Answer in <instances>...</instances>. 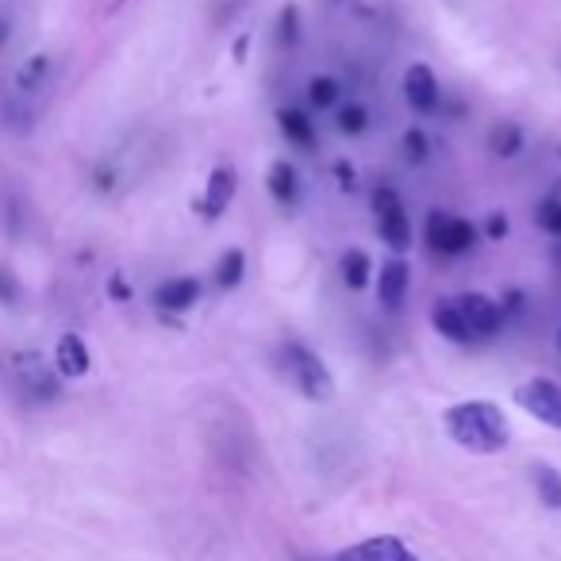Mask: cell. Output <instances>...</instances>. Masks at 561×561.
Segmentation results:
<instances>
[{
  "mask_svg": "<svg viewBox=\"0 0 561 561\" xmlns=\"http://www.w3.org/2000/svg\"><path fill=\"white\" fill-rule=\"evenodd\" d=\"M8 43V27H4V20H0V47Z\"/></svg>",
  "mask_w": 561,
  "mask_h": 561,
  "instance_id": "obj_34",
  "label": "cell"
},
{
  "mask_svg": "<svg viewBox=\"0 0 561 561\" xmlns=\"http://www.w3.org/2000/svg\"><path fill=\"white\" fill-rule=\"evenodd\" d=\"M335 177H339L342 193H354V189H358V173H354L350 162H335Z\"/></svg>",
  "mask_w": 561,
  "mask_h": 561,
  "instance_id": "obj_29",
  "label": "cell"
},
{
  "mask_svg": "<svg viewBox=\"0 0 561 561\" xmlns=\"http://www.w3.org/2000/svg\"><path fill=\"white\" fill-rule=\"evenodd\" d=\"M535 220L546 235H558L561 239V196H546L535 208Z\"/></svg>",
  "mask_w": 561,
  "mask_h": 561,
  "instance_id": "obj_23",
  "label": "cell"
},
{
  "mask_svg": "<svg viewBox=\"0 0 561 561\" xmlns=\"http://www.w3.org/2000/svg\"><path fill=\"white\" fill-rule=\"evenodd\" d=\"M558 350H561V331H558Z\"/></svg>",
  "mask_w": 561,
  "mask_h": 561,
  "instance_id": "obj_35",
  "label": "cell"
},
{
  "mask_svg": "<svg viewBox=\"0 0 561 561\" xmlns=\"http://www.w3.org/2000/svg\"><path fill=\"white\" fill-rule=\"evenodd\" d=\"M246 50H250V35H239L235 39V62H246Z\"/></svg>",
  "mask_w": 561,
  "mask_h": 561,
  "instance_id": "obj_32",
  "label": "cell"
},
{
  "mask_svg": "<svg viewBox=\"0 0 561 561\" xmlns=\"http://www.w3.org/2000/svg\"><path fill=\"white\" fill-rule=\"evenodd\" d=\"M235 189H239V173H235V166H216L212 177H208L204 196L196 200V212H200L204 220H220L223 212H227V204L235 200Z\"/></svg>",
  "mask_w": 561,
  "mask_h": 561,
  "instance_id": "obj_6",
  "label": "cell"
},
{
  "mask_svg": "<svg viewBox=\"0 0 561 561\" xmlns=\"http://www.w3.org/2000/svg\"><path fill=\"white\" fill-rule=\"evenodd\" d=\"M285 362H289V373H293L296 389L304 392L308 400H331V396H335V381H331V373H327V366H323V358L312 354L308 346L289 342Z\"/></svg>",
  "mask_w": 561,
  "mask_h": 561,
  "instance_id": "obj_2",
  "label": "cell"
},
{
  "mask_svg": "<svg viewBox=\"0 0 561 561\" xmlns=\"http://www.w3.org/2000/svg\"><path fill=\"white\" fill-rule=\"evenodd\" d=\"M296 189H300V185H296L293 166H289V162H273V166H269V193H273V200L289 208V204H296Z\"/></svg>",
  "mask_w": 561,
  "mask_h": 561,
  "instance_id": "obj_19",
  "label": "cell"
},
{
  "mask_svg": "<svg viewBox=\"0 0 561 561\" xmlns=\"http://www.w3.org/2000/svg\"><path fill=\"white\" fill-rule=\"evenodd\" d=\"M108 289H112L116 300H127V296H131V289H127V281H123V277H112V285H108Z\"/></svg>",
  "mask_w": 561,
  "mask_h": 561,
  "instance_id": "obj_31",
  "label": "cell"
},
{
  "mask_svg": "<svg viewBox=\"0 0 561 561\" xmlns=\"http://www.w3.org/2000/svg\"><path fill=\"white\" fill-rule=\"evenodd\" d=\"M408 285H412V269L396 258V262L381 266V273H377V300L385 308H400L404 296H408Z\"/></svg>",
  "mask_w": 561,
  "mask_h": 561,
  "instance_id": "obj_12",
  "label": "cell"
},
{
  "mask_svg": "<svg viewBox=\"0 0 561 561\" xmlns=\"http://www.w3.org/2000/svg\"><path fill=\"white\" fill-rule=\"evenodd\" d=\"M431 323H435V331H439L442 339L450 342H469V331H465V319L458 312V304L454 300H439L435 308H431Z\"/></svg>",
  "mask_w": 561,
  "mask_h": 561,
  "instance_id": "obj_14",
  "label": "cell"
},
{
  "mask_svg": "<svg viewBox=\"0 0 561 561\" xmlns=\"http://www.w3.org/2000/svg\"><path fill=\"white\" fill-rule=\"evenodd\" d=\"M477 246V227L469 220H450V254H465V250H473Z\"/></svg>",
  "mask_w": 561,
  "mask_h": 561,
  "instance_id": "obj_25",
  "label": "cell"
},
{
  "mask_svg": "<svg viewBox=\"0 0 561 561\" xmlns=\"http://www.w3.org/2000/svg\"><path fill=\"white\" fill-rule=\"evenodd\" d=\"M16 373L24 381V392L39 404H50L58 396V369H50L39 354H20L16 358Z\"/></svg>",
  "mask_w": 561,
  "mask_h": 561,
  "instance_id": "obj_8",
  "label": "cell"
},
{
  "mask_svg": "<svg viewBox=\"0 0 561 561\" xmlns=\"http://www.w3.org/2000/svg\"><path fill=\"white\" fill-rule=\"evenodd\" d=\"M93 366V358H89V346L81 335H62L58 346H54V369H58V377H85Z\"/></svg>",
  "mask_w": 561,
  "mask_h": 561,
  "instance_id": "obj_10",
  "label": "cell"
},
{
  "mask_svg": "<svg viewBox=\"0 0 561 561\" xmlns=\"http://www.w3.org/2000/svg\"><path fill=\"white\" fill-rule=\"evenodd\" d=\"M369 127V112L362 108V104H346V108H339V131L342 135H362Z\"/></svg>",
  "mask_w": 561,
  "mask_h": 561,
  "instance_id": "obj_26",
  "label": "cell"
},
{
  "mask_svg": "<svg viewBox=\"0 0 561 561\" xmlns=\"http://www.w3.org/2000/svg\"><path fill=\"white\" fill-rule=\"evenodd\" d=\"M488 150L496 154V158H515L519 150H523V131H519V123L512 120H500L492 131H488Z\"/></svg>",
  "mask_w": 561,
  "mask_h": 561,
  "instance_id": "obj_15",
  "label": "cell"
},
{
  "mask_svg": "<svg viewBox=\"0 0 561 561\" xmlns=\"http://www.w3.org/2000/svg\"><path fill=\"white\" fill-rule=\"evenodd\" d=\"M277 127H281V135L300 150H316L319 135H316V123L308 120L300 108H281L277 112Z\"/></svg>",
  "mask_w": 561,
  "mask_h": 561,
  "instance_id": "obj_13",
  "label": "cell"
},
{
  "mask_svg": "<svg viewBox=\"0 0 561 561\" xmlns=\"http://www.w3.org/2000/svg\"><path fill=\"white\" fill-rule=\"evenodd\" d=\"M423 158H427V135H423L419 127H408V131H404V162L419 166Z\"/></svg>",
  "mask_w": 561,
  "mask_h": 561,
  "instance_id": "obj_27",
  "label": "cell"
},
{
  "mask_svg": "<svg viewBox=\"0 0 561 561\" xmlns=\"http://www.w3.org/2000/svg\"><path fill=\"white\" fill-rule=\"evenodd\" d=\"M504 235H508V220L496 212V216L488 220V239H504Z\"/></svg>",
  "mask_w": 561,
  "mask_h": 561,
  "instance_id": "obj_30",
  "label": "cell"
},
{
  "mask_svg": "<svg viewBox=\"0 0 561 561\" xmlns=\"http://www.w3.org/2000/svg\"><path fill=\"white\" fill-rule=\"evenodd\" d=\"M373 212H377V231H381V243H389L396 254H404L412 246V220L400 204V196L392 193L389 185H381L373 193Z\"/></svg>",
  "mask_w": 561,
  "mask_h": 561,
  "instance_id": "obj_3",
  "label": "cell"
},
{
  "mask_svg": "<svg viewBox=\"0 0 561 561\" xmlns=\"http://www.w3.org/2000/svg\"><path fill=\"white\" fill-rule=\"evenodd\" d=\"M308 100L316 104L319 112L331 108V104L339 100V81H331V77H312V81H308Z\"/></svg>",
  "mask_w": 561,
  "mask_h": 561,
  "instance_id": "obj_24",
  "label": "cell"
},
{
  "mask_svg": "<svg viewBox=\"0 0 561 561\" xmlns=\"http://www.w3.org/2000/svg\"><path fill=\"white\" fill-rule=\"evenodd\" d=\"M450 220H454V216H446L442 208H435V212L427 216V246H431L435 254H450Z\"/></svg>",
  "mask_w": 561,
  "mask_h": 561,
  "instance_id": "obj_21",
  "label": "cell"
},
{
  "mask_svg": "<svg viewBox=\"0 0 561 561\" xmlns=\"http://www.w3.org/2000/svg\"><path fill=\"white\" fill-rule=\"evenodd\" d=\"M20 296H24V289H20L16 273H12L8 266H0V304H4V308H16Z\"/></svg>",
  "mask_w": 561,
  "mask_h": 561,
  "instance_id": "obj_28",
  "label": "cell"
},
{
  "mask_svg": "<svg viewBox=\"0 0 561 561\" xmlns=\"http://www.w3.org/2000/svg\"><path fill=\"white\" fill-rule=\"evenodd\" d=\"M454 304H458V312H462L469 339H492V335L500 331V323H504L500 304L488 300L485 293H465V296H458Z\"/></svg>",
  "mask_w": 561,
  "mask_h": 561,
  "instance_id": "obj_5",
  "label": "cell"
},
{
  "mask_svg": "<svg viewBox=\"0 0 561 561\" xmlns=\"http://www.w3.org/2000/svg\"><path fill=\"white\" fill-rule=\"evenodd\" d=\"M515 404H519L527 415L542 419L546 427L561 431V385L558 381H550V377H535V381L519 385V389H515Z\"/></svg>",
  "mask_w": 561,
  "mask_h": 561,
  "instance_id": "obj_4",
  "label": "cell"
},
{
  "mask_svg": "<svg viewBox=\"0 0 561 561\" xmlns=\"http://www.w3.org/2000/svg\"><path fill=\"white\" fill-rule=\"evenodd\" d=\"M243 273H246V254L243 250H227L220 258V266H216V285L220 289H235L243 281Z\"/></svg>",
  "mask_w": 561,
  "mask_h": 561,
  "instance_id": "obj_20",
  "label": "cell"
},
{
  "mask_svg": "<svg viewBox=\"0 0 561 561\" xmlns=\"http://www.w3.org/2000/svg\"><path fill=\"white\" fill-rule=\"evenodd\" d=\"M531 477H535L538 500H542L550 512H561V473H558V469H554V465L538 462L535 469H531Z\"/></svg>",
  "mask_w": 561,
  "mask_h": 561,
  "instance_id": "obj_17",
  "label": "cell"
},
{
  "mask_svg": "<svg viewBox=\"0 0 561 561\" xmlns=\"http://www.w3.org/2000/svg\"><path fill=\"white\" fill-rule=\"evenodd\" d=\"M335 561H419V558H415L412 550L396 535H377V538H366V542H354V546L339 550Z\"/></svg>",
  "mask_w": 561,
  "mask_h": 561,
  "instance_id": "obj_9",
  "label": "cell"
},
{
  "mask_svg": "<svg viewBox=\"0 0 561 561\" xmlns=\"http://www.w3.org/2000/svg\"><path fill=\"white\" fill-rule=\"evenodd\" d=\"M523 308V293H508V312H519Z\"/></svg>",
  "mask_w": 561,
  "mask_h": 561,
  "instance_id": "obj_33",
  "label": "cell"
},
{
  "mask_svg": "<svg viewBox=\"0 0 561 561\" xmlns=\"http://www.w3.org/2000/svg\"><path fill=\"white\" fill-rule=\"evenodd\" d=\"M196 300H200V281L196 277H170L154 289V304L162 312H189Z\"/></svg>",
  "mask_w": 561,
  "mask_h": 561,
  "instance_id": "obj_11",
  "label": "cell"
},
{
  "mask_svg": "<svg viewBox=\"0 0 561 561\" xmlns=\"http://www.w3.org/2000/svg\"><path fill=\"white\" fill-rule=\"evenodd\" d=\"M339 273H342V281H346V289H366L369 285V273H373V262H369V254L366 250H346L342 254V262H339Z\"/></svg>",
  "mask_w": 561,
  "mask_h": 561,
  "instance_id": "obj_16",
  "label": "cell"
},
{
  "mask_svg": "<svg viewBox=\"0 0 561 561\" xmlns=\"http://www.w3.org/2000/svg\"><path fill=\"white\" fill-rule=\"evenodd\" d=\"M442 423H446V435L473 454H500L508 446V423L492 400L454 404V408L442 412Z\"/></svg>",
  "mask_w": 561,
  "mask_h": 561,
  "instance_id": "obj_1",
  "label": "cell"
},
{
  "mask_svg": "<svg viewBox=\"0 0 561 561\" xmlns=\"http://www.w3.org/2000/svg\"><path fill=\"white\" fill-rule=\"evenodd\" d=\"M439 77H435V70L431 66H408V74H404V100L412 104V112H419V116H431V112H439Z\"/></svg>",
  "mask_w": 561,
  "mask_h": 561,
  "instance_id": "obj_7",
  "label": "cell"
},
{
  "mask_svg": "<svg viewBox=\"0 0 561 561\" xmlns=\"http://www.w3.org/2000/svg\"><path fill=\"white\" fill-rule=\"evenodd\" d=\"M50 77V54H31L24 66H20V74H16V89L20 93H39L43 85H47Z\"/></svg>",
  "mask_w": 561,
  "mask_h": 561,
  "instance_id": "obj_18",
  "label": "cell"
},
{
  "mask_svg": "<svg viewBox=\"0 0 561 561\" xmlns=\"http://www.w3.org/2000/svg\"><path fill=\"white\" fill-rule=\"evenodd\" d=\"M277 43L281 47H296L300 43V8L296 4H285L281 16H277Z\"/></svg>",
  "mask_w": 561,
  "mask_h": 561,
  "instance_id": "obj_22",
  "label": "cell"
}]
</instances>
